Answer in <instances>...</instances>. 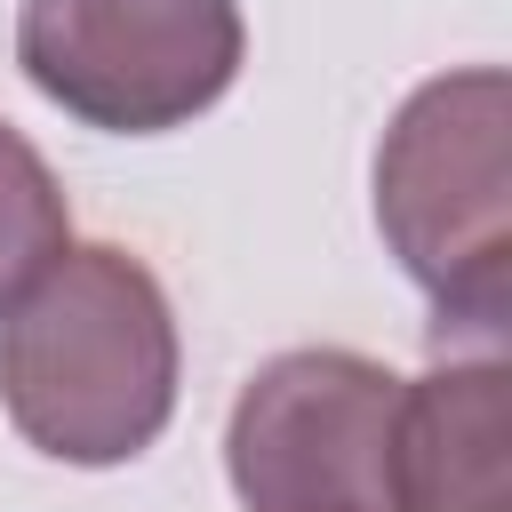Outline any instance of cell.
Returning <instances> with one entry per match:
<instances>
[{
    "label": "cell",
    "mask_w": 512,
    "mask_h": 512,
    "mask_svg": "<svg viewBox=\"0 0 512 512\" xmlns=\"http://www.w3.org/2000/svg\"><path fill=\"white\" fill-rule=\"evenodd\" d=\"M248 24L240 0H24L16 64L24 80L104 136L192 128L240 80Z\"/></svg>",
    "instance_id": "cell-3"
},
{
    "label": "cell",
    "mask_w": 512,
    "mask_h": 512,
    "mask_svg": "<svg viewBox=\"0 0 512 512\" xmlns=\"http://www.w3.org/2000/svg\"><path fill=\"white\" fill-rule=\"evenodd\" d=\"M400 392V368L344 344L264 360L224 424L232 496L248 512H392Z\"/></svg>",
    "instance_id": "cell-4"
},
{
    "label": "cell",
    "mask_w": 512,
    "mask_h": 512,
    "mask_svg": "<svg viewBox=\"0 0 512 512\" xmlns=\"http://www.w3.org/2000/svg\"><path fill=\"white\" fill-rule=\"evenodd\" d=\"M512 80L464 64L424 80L376 144V232L432 296L440 336L504 344L512 320Z\"/></svg>",
    "instance_id": "cell-2"
},
{
    "label": "cell",
    "mask_w": 512,
    "mask_h": 512,
    "mask_svg": "<svg viewBox=\"0 0 512 512\" xmlns=\"http://www.w3.org/2000/svg\"><path fill=\"white\" fill-rule=\"evenodd\" d=\"M392 512H512V384L504 344L448 352L400 392Z\"/></svg>",
    "instance_id": "cell-5"
},
{
    "label": "cell",
    "mask_w": 512,
    "mask_h": 512,
    "mask_svg": "<svg viewBox=\"0 0 512 512\" xmlns=\"http://www.w3.org/2000/svg\"><path fill=\"white\" fill-rule=\"evenodd\" d=\"M176 312L152 264L120 240H64V256L0 312L8 424L80 472L136 464L176 416Z\"/></svg>",
    "instance_id": "cell-1"
},
{
    "label": "cell",
    "mask_w": 512,
    "mask_h": 512,
    "mask_svg": "<svg viewBox=\"0 0 512 512\" xmlns=\"http://www.w3.org/2000/svg\"><path fill=\"white\" fill-rule=\"evenodd\" d=\"M64 240H72V208L56 168L32 152L24 128L0 120V312L64 256Z\"/></svg>",
    "instance_id": "cell-6"
}]
</instances>
